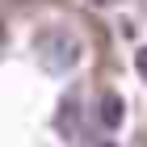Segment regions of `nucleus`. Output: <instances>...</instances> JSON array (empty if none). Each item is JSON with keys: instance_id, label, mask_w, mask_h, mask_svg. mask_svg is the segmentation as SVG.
Masks as SVG:
<instances>
[{"instance_id": "nucleus-1", "label": "nucleus", "mask_w": 147, "mask_h": 147, "mask_svg": "<svg viewBox=\"0 0 147 147\" xmlns=\"http://www.w3.org/2000/svg\"><path fill=\"white\" fill-rule=\"evenodd\" d=\"M38 63L51 76L71 71L80 63V38L71 30H46V34H38Z\"/></svg>"}, {"instance_id": "nucleus-2", "label": "nucleus", "mask_w": 147, "mask_h": 147, "mask_svg": "<svg viewBox=\"0 0 147 147\" xmlns=\"http://www.w3.org/2000/svg\"><path fill=\"white\" fill-rule=\"evenodd\" d=\"M55 126H59L63 139H76L80 135V97H76V92L63 97V105H59V113H55Z\"/></svg>"}, {"instance_id": "nucleus-3", "label": "nucleus", "mask_w": 147, "mask_h": 147, "mask_svg": "<svg viewBox=\"0 0 147 147\" xmlns=\"http://www.w3.org/2000/svg\"><path fill=\"white\" fill-rule=\"evenodd\" d=\"M97 113H101V126H105V130H113V126H122L126 105H122V97H118V92H105L101 105H97Z\"/></svg>"}, {"instance_id": "nucleus-4", "label": "nucleus", "mask_w": 147, "mask_h": 147, "mask_svg": "<svg viewBox=\"0 0 147 147\" xmlns=\"http://www.w3.org/2000/svg\"><path fill=\"white\" fill-rule=\"evenodd\" d=\"M135 63H139V76L147 80V46H143V51H139V59H135Z\"/></svg>"}, {"instance_id": "nucleus-5", "label": "nucleus", "mask_w": 147, "mask_h": 147, "mask_svg": "<svg viewBox=\"0 0 147 147\" xmlns=\"http://www.w3.org/2000/svg\"><path fill=\"white\" fill-rule=\"evenodd\" d=\"M92 9H113V4H118V0H88Z\"/></svg>"}]
</instances>
